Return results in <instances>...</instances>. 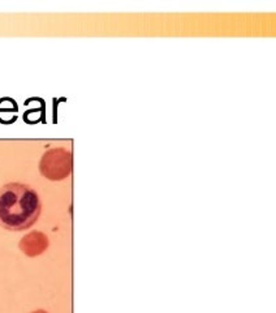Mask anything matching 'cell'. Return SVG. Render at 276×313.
<instances>
[{
	"mask_svg": "<svg viewBox=\"0 0 276 313\" xmlns=\"http://www.w3.org/2000/svg\"><path fill=\"white\" fill-rule=\"evenodd\" d=\"M42 211V201L34 188L9 183L0 188V226L8 231L28 230Z\"/></svg>",
	"mask_w": 276,
	"mask_h": 313,
	"instance_id": "obj_1",
	"label": "cell"
},
{
	"mask_svg": "<svg viewBox=\"0 0 276 313\" xmlns=\"http://www.w3.org/2000/svg\"><path fill=\"white\" fill-rule=\"evenodd\" d=\"M73 155L65 147H52L39 162L40 174L50 180H63L72 172Z\"/></svg>",
	"mask_w": 276,
	"mask_h": 313,
	"instance_id": "obj_2",
	"label": "cell"
}]
</instances>
